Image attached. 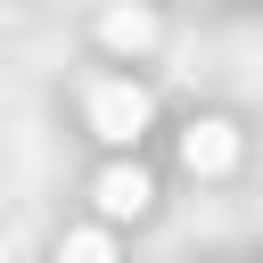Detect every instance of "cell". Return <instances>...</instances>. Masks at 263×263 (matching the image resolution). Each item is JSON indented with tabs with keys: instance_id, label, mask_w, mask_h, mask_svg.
Here are the masks:
<instances>
[{
	"instance_id": "6da1fadb",
	"label": "cell",
	"mask_w": 263,
	"mask_h": 263,
	"mask_svg": "<svg viewBox=\"0 0 263 263\" xmlns=\"http://www.w3.org/2000/svg\"><path fill=\"white\" fill-rule=\"evenodd\" d=\"M82 107H90V132H99L107 148H132V140L148 132V90L123 82V74H90V82H82Z\"/></svg>"
},
{
	"instance_id": "7a4b0ae2",
	"label": "cell",
	"mask_w": 263,
	"mask_h": 263,
	"mask_svg": "<svg viewBox=\"0 0 263 263\" xmlns=\"http://www.w3.org/2000/svg\"><path fill=\"white\" fill-rule=\"evenodd\" d=\"M181 164H189L197 181L230 173V164H238V123H230V115H197V123L181 132Z\"/></svg>"
},
{
	"instance_id": "3957f363",
	"label": "cell",
	"mask_w": 263,
	"mask_h": 263,
	"mask_svg": "<svg viewBox=\"0 0 263 263\" xmlns=\"http://www.w3.org/2000/svg\"><path fill=\"white\" fill-rule=\"evenodd\" d=\"M99 205H107L115 222H140V214L156 205V189H148L140 164H107V173H99Z\"/></svg>"
},
{
	"instance_id": "277c9868",
	"label": "cell",
	"mask_w": 263,
	"mask_h": 263,
	"mask_svg": "<svg viewBox=\"0 0 263 263\" xmlns=\"http://www.w3.org/2000/svg\"><path fill=\"white\" fill-rule=\"evenodd\" d=\"M99 41H107V49H148V41H156V16H148V8H107V16H99Z\"/></svg>"
},
{
	"instance_id": "5b68a950",
	"label": "cell",
	"mask_w": 263,
	"mask_h": 263,
	"mask_svg": "<svg viewBox=\"0 0 263 263\" xmlns=\"http://www.w3.org/2000/svg\"><path fill=\"white\" fill-rule=\"evenodd\" d=\"M58 263H115V238H107V230H66Z\"/></svg>"
}]
</instances>
